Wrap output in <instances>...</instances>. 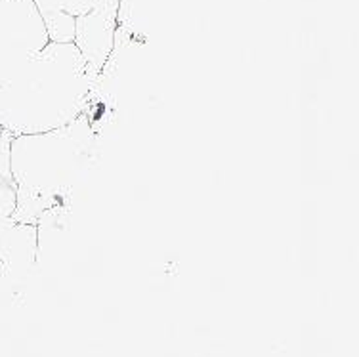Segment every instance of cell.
Instances as JSON below:
<instances>
[{"label": "cell", "instance_id": "cell-1", "mask_svg": "<svg viewBox=\"0 0 359 357\" xmlns=\"http://www.w3.org/2000/svg\"><path fill=\"white\" fill-rule=\"evenodd\" d=\"M97 134L88 113L55 130L12 140L15 224H35L50 208L71 199L96 161Z\"/></svg>", "mask_w": 359, "mask_h": 357}, {"label": "cell", "instance_id": "cell-2", "mask_svg": "<svg viewBox=\"0 0 359 357\" xmlns=\"http://www.w3.org/2000/svg\"><path fill=\"white\" fill-rule=\"evenodd\" d=\"M94 83L73 42H48L0 84V128L12 136L62 128L88 111Z\"/></svg>", "mask_w": 359, "mask_h": 357}, {"label": "cell", "instance_id": "cell-3", "mask_svg": "<svg viewBox=\"0 0 359 357\" xmlns=\"http://www.w3.org/2000/svg\"><path fill=\"white\" fill-rule=\"evenodd\" d=\"M48 42L33 0H0V84L18 75Z\"/></svg>", "mask_w": 359, "mask_h": 357}, {"label": "cell", "instance_id": "cell-4", "mask_svg": "<svg viewBox=\"0 0 359 357\" xmlns=\"http://www.w3.org/2000/svg\"><path fill=\"white\" fill-rule=\"evenodd\" d=\"M118 0H97L86 14L75 18L73 44L83 55L90 76L96 81L109 60L118 27Z\"/></svg>", "mask_w": 359, "mask_h": 357}, {"label": "cell", "instance_id": "cell-5", "mask_svg": "<svg viewBox=\"0 0 359 357\" xmlns=\"http://www.w3.org/2000/svg\"><path fill=\"white\" fill-rule=\"evenodd\" d=\"M39 260L35 224H14L0 235V290L25 281Z\"/></svg>", "mask_w": 359, "mask_h": 357}, {"label": "cell", "instance_id": "cell-6", "mask_svg": "<svg viewBox=\"0 0 359 357\" xmlns=\"http://www.w3.org/2000/svg\"><path fill=\"white\" fill-rule=\"evenodd\" d=\"M97 0H33V4L39 10L42 21L55 15H69V18H79L86 14L96 6Z\"/></svg>", "mask_w": 359, "mask_h": 357}, {"label": "cell", "instance_id": "cell-7", "mask_svg": "<svg viewBox=\"0 0 359 357\" xmlns=\"http://www.w3.org/2000/svg\"><path fill=\"white\" fill-rule=\"evenodd\" d=\"M14 210H15V187L10 182L0 180V235L14 226Z\"/></svg>", "mask_w": 359, "mask_h": 357}, {"label": "cell", "instance_id": "cell-8", "mask_svg": "<svg viewBox=\"0 0 359 357\" xmlns=\"http://www.w3.org/2000/svg\"><path fill=\"white\" fill-rule=\"evenodd\" d=\"M12 140L14 136L4 128H0V180L12 182V165H10V155H12Z\"/></svg>", "mask_w": 359, "mask_h": 357}]
</instances>
